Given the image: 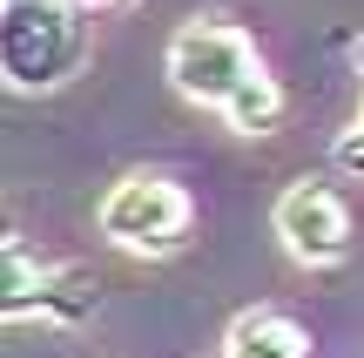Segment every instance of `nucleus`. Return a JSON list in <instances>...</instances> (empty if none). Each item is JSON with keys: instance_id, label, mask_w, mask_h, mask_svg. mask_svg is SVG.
<instances>
[{"instance_id": "nucleus-1", "label": "nucleus", "mask_w": 364, "mask_h": 358, "mask_svg": "<svg viewBox=\"0 0 364 358\" xmlns=\"http://www.w3.org/2000/svg\"><path fill=\"white\" fill-rule=\"evenodd\" d=\"M169 81L182 102L230 115V129L243 135H270L284 122V88L263 68L257 41L236 21H216V14H196L169 34Z\"/></svg>"}, {"instance_id": "nucleus-2", "label": "nucleus", "mask_w": 364, "mask_h": 358, "mask_svg": "<svg viewBox=\"0 0 364 358\" xmlns=\"http://www.w3.org/2000/svg\"><path fill=\"white\" fill-rule=\"evenodd\" d=\"M88 61V7L81 0H7L0 14V68L7 88L48 95Z\"/></svg>"}, {"instance_id": "nucleus-3", "label": "nucleus", "mask_w": 364, "mask_h": 358, "mask_svg": "<svg viewBox=\"0 0 364 358\" xmlns=\"http://www.w3.org/2000/svg\"><path fill=\"white\" fill-rule=\"evenodd\" d=\"M189 189L162 169H129L115 189L102 196V237L115 251H135V257H169L182 251L189 237Z\"/></svg>"}, {"instance_id": "nucleus-4", "label": "nucleus", "mask_w": 364, "mask_h": 358, "mask_svg": "<svg viewBox=\"0 0 364 358\" xmlns=\"http://www.w3.org/2000/svg\"><path fill=\"white\" fill-rule=\"evenodd\" d=\"M270 230L284 237V251L297 257L304 270H338L344 257H351V210H344V196L324 176L284 183V196H277V210H270Z\"/></svg>"}, {"instance_id": "nucleus-5", "label": "nucleus", "mask_w": 364, "mask_h": 358, "mask_svg": "<svg viewBox=\"0 0 364 358\" xmlns=\"http://www.w3.org/2000/svg\"><path fill=\"white\" fill-rule=\"evenodd\" d=\"M223 358H311V332H304L290 311L257 305V311H236V318H230Z\"/></svg>"}, {"instance_id": "nucleus-6", "label": "nucleus", "mask_w": 364, "mask_h": 358, "mask_svg": "<svg viewBox=\"0 0 364 358\" xmlns=\"http://www.w3.org/2000/svg\"><path fill=\"white\" fill-rule=\"evenodd\" d=\"M48 278H54V264L21 237V230H7V243H0V318H7V325L41 318V305H48Z\"/></svg>"}, {"instance_id": "nucleus-7", "label": "nucleus", "mask_w": 364, "mask_h": 358, "mask_svg": "<svg viewBox=\"0 0 364 358\" xmlns=\"http://www.w3.org/2000/svg\"><path fill=\"white\" fill-rule=\"evenodd\" d=\"M95 305H102V284H95V270H88V264H54L41 318H48V325H88Z\"/></svg>"}, {"instance_id": "nucleus-8", "label": "nucleus", "mask_w": 364, "mask_h": 358, "mask_svg": "<svg viewBox=\"0 0 364 358\" xmlns=\"http://www.w3.org/2000/svg\"><path fill=\"white\" fill-rule=\"evenodd\" d=\"M331 162H338L344 176H358V183H364V108H358L351 129H338V142H331Z\"/></svg>"}, {"instance_id": "nucleus-9", "label": "nucleus", "mask_w": 364, "mask_h": 358, "mask_svg": "<svg viewBox=\"0 0 364 358\" xmlns=\"http://www.w3.org/2000/svg\"><path fill=\"white\" fill-rule=\"evenodd\" d=\"M358 75H364V41H358Z\"/></svg>"}, {"instance_id": "nucleus-10", "label": "nucleus", "mask_w": 364, "mask_h": 358, "mask_svg": "<svg viewBox=\"0 0 364 358\" xmlns=\"http://www.w3.org/2000/svg\"><path fill=\"white\" fill-rule=\"evenodd\" d=\"M81 7H102V0H81Z\"/></svg>"}]
</instances>
